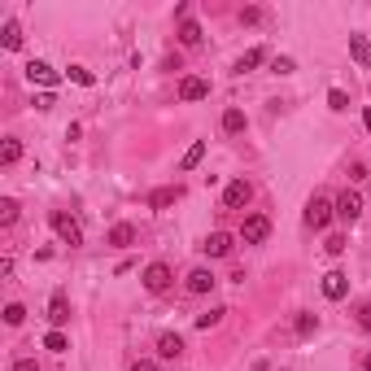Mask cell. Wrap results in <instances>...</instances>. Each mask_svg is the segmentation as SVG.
Returning <instances> with one entry per match:
<instances>
[{
  "label": "cell",
  "mask_w": 371,
  "mask_h": 371,
  "mask_svg": "<svg viewBox=\"0 0 371 371\" xmlns=\"http://www.w3.org/2000/svg\"><path fill=\"white\" fill-rule=\"evenodd\" d=\"M179 354H184V337H179V332H162L158 337V358L162 363H175Z\"/></svg>",
  "instance_id": "7c38bea8"
},
{
  "label": "cell",
  "mask_w": 371,
  "mask_h": 371,
  "mask_svg": "<svg viewBox=\"0 0 371 371\" xmlns=\"http://www.w3.org/2000/svg\"><path fill=\"white\" fill-rule=\"evenodd\" d=\"M271 70H275V75H293L297 62H293V57H271Z\"/></svg>",
  "instance_id": "f546056e"
},
{
  "label": "cell",
  "mask_w": 371,
  "mask_h": 371,
  "mask_svg": "<svg viewBox=\"0 0 371 371\" xmlns=\"http://www.w3.org/2000/svg\"><path fill=\"white\" fill-rule=\"evenodd\" d=\"M350 179H354V184H363V179H367V166L354 162V166H350Z\"/></svg>",
  "instance_id": "8d00e7d4"
},
{
  "label": "cell",
  "mask_w": 371,
  "mask_h": 371,
  "mask_svg": "<svg viewBox=\"0 0 371 371\" xmlns=\"http://www.w3.org/2000/svg\"><path fill=\"white\" fill-rule=\"evenodd\" d=\"M363 371H371V350H367V358H363Z\"/></svg>",
  "instance_id": "ab89813d"
},
{
  "label": "cell",
  "mask_w": 371,
  "mask_h": 371,
  "mask_svg": "<svg viewBox=\"0 0 371 371\" xmlns=\"http://www.w3.org/2000/svg\"><path fill=\"white\" fill-rule=\"evenodd\" d=\"M245 127H249L245 110H223V136H241Z\"/></svg>",
  "instance_id": "d6986e66"
},
{
  "label": "cell",
  "mask_w": 371,
  "mask_h": 371,
  "mask_svg": "<svg viewBox=\"0 0 371 371\" xmlns=\"http://www.w3.org/2000/svg\"><path fill=\"white\" fill-rule=\"evenodd\" d=\"M337 219L350 223V227L363 219V193H358V188H345V193L337 197Z\"/></svg>",
  "instance_id": "8992f818"
},
{
  "label": "cell",
  "mask_w": 371,
  "mask_h": 371,
  "mask_svg": "<svg viewBox=\"0 0 371 371\" xmlns=\"http://www.w3.org/2000/svg\"><path fill=\"white\" fill-rule=\"evenodd\" d=\"M315 332H319V315H310V310H302V315H297V337H315Z\"/></svg>",
  "instance_id": "603a6c76"
},
{
  "label": "cell",
  "mask_w": 371,
  "mask_h": 371,
  "mask_svg": "<svg viewBox=\"0 0 371 371\" xmlns=\"http://www.w3.org/2000/svg\"><path fill=\"white\" fill-rule=\"evenodd\" d=\"M22 158V140L18 136H5V145H0V166H14Z\"/></svg>",
  "instance_id": "7402d4cb"
},
{
  "label": "cell",
  "mask_w": 371,
  "mask_h": 371,
  "mask_svg": "<svg viewBox=\"0 0 371 371\" xmlns=\"http://www.w3.org/2000/svg\"><path fill=\"white\" fill-rule=\"evenodd\" d=\"M9 371H40V363H35V358H18V363L9 367Z\"/></svg>",
  "instance_id": "d590c367"
},
{
  "label": "cell",
  "mask_w": 371,
  "mask_h": 371,
  "mask_svg": "<svg viewBox=\"0 0 371 371\" xmlns=\"http://www.w3.org/2000/svg\"><path fill=\"white\" fill-rule=\"evenodd\" d=\"M179 201V188H158V193H149V210H171Z\"/></svg>",
  "instance_id": "44dd1931"
},
{
  "label": "cell",
  "mask_w": 371,
  "mask_h": 371,
  "mask_svg": "<svg viewBox=\"0 0 371 371\" xmlns=\"http://www.w3.org/2000/svg\"><path fill=\"white\" fill-rule=\"evenodd\" d=\"M145 293H153V297H162V293H171V284H175V271L166 267V262H149L145 267Z\"/></svg>",
  "instance_id": "3957f363"
},
{
  "label": "cell",
  "mask_w": 371,
  "mask_h": 371,
  "mask_svg": "<svg viewBox=\"0 0 371 371\" xmlns=\"http://www.w3.org/2000/svg\"><path fill=\"white\" fill-rule=\"evenodd\" d=\"M66 75H70V83H79V88H92V83H97V75H92L88 66H70Z\"/></svg>",
  "instance_id": "83f0119b"
},
{
  "label": "cell",
  "mask_w": 371,
  "mask_h": 371,
  "mask_svg": "<svg viewBox=\"0 0 371 371\" xmlns=\"http://www.w3.org/2000/svg\"><path fill=\"white\" fill-rule=\"evenodd\" d=\"M262 62H267V53H262V49H249V53H241V57H236L232 75H249V70H254V66H262Z\"/></svg>",
  "instance_id": "ac0fdd59"
},
{
  "label": "cell",
  "mask_w": 371,
  "mask_h": 371,
  "mask_svg": "<svg viewBox=\"0 0 371 371\" xmlns=\"http://www.w3.org/2000/svg\"><path fill=\"white\" fill-rule=\"evenodd\" d=\"M0 44H5V53H18L22 49V22L9 18L5 27H0Z\"/></svg>",
  "instance_id": "2e32d148"
},
{
  "label": "cell",
  "mask_w": 371,
  "mask_h": 371,
  "mask_svg": "<svg viewBox=\"0 0 371 371\" xmlns=\"http://www.w3.org/2000/svg\"><path fill=\"white\" fill-rule=\"evenodd\" d=\"M206 97H210V79H201V75H184V79H179V101H184V105H197Z\"/></svg>",
  "instance_id": "52a82bcc"
},
{
  "label": "cell",
  "mask_w": 371,
  "mask_h": 371,
  "mask_svg": "<svg viewBox=\"0 0 371 371\" xmlns=\"http://www.w3.org/2000/svg\"><path fill=\"white\" fill-rule=\"evenodd\" d=\"M232 249H236L232 232H210L206 241H201V254H206V258H232Z\"/></svg>",
  "instance_id": "ba28073f"
},
{
  "label": "cell",
  "mask_w": 371,
  "mask_h": 371,
  "mask_svg": "<svg viewBox=\"0 0 371 371\" xmlns=\"http://www.w3.org/2000/svg\"><path fill=\"white\" fill-rule=\"evenodd\" d=\"M27 79H31V83H40L44 92H53L57 83H62V75H57L49 62H27Z\"/></svg>",
  "instance_id": "30bf717a"
},
{
  "label": "cell",
  "mask_w": 371,
  "mask_h": 371,
  "mask_svg": "<svg viewBox=\"0 0 371 371\" xmlns=\"http://www.w3.org/2000/svg\"><path fill=\"white\" fill-rule=\"evenodd\" d=\"M323 249H328L332 258H341L345 254V236H328V245H323Z\"/></svg>",
  "instance_id": "1f68e13d"
},
{
  "label": "cell",
  "mask_w": 371,
  "mask_h": 371,
  "mask_svg": "<svg viewBox=\"0 0 371 371\" xmlns=\"http://www.w3.org/2000/svg\"><path fill=\"white\" fill-rule=\"evenodd\" d=\"M14 223H18V201L0 197V227H14Z\"/></svg>",
  "instance_id": "cb8c5ba5"
},
{
  "label": "cell",
  "mask_w": 371,
  "mask_h": 371,
  "mask_svg": "<svg viewBox=\"0 0 371 371\" xmlns=\"http://www.w3.org/2000/svg\"><path fill=\"white\" fill-rule=\"evenodd\" d=\"M363 127H367V131H371V110H363Z\"/></svg>",
  "instance_id": "f35d334b"
},
{
  "label": "cell",
  "mask_w": 371,
  "mask_h": 371,
  "mask_svg": "<svg viewBox=\"0 0 371 371\" xmlns=\"http://www.w3.org/2000/svg\"><path fill=\"white\" fill-rule=\"evenodd\" d=\"M358 328H363V332H371V302H363V306H358Z\"/></svg>",
  "instance_id": "d6a6232c"
},
{
  "label": "cell",
  "mask_w": 371,
  "mask_h": 371,
  "mask_svg": "<svg viewBox=\"0 0 371 371\" xmlns=\"http://www.w3.org/2000/svg\"><path fill=\"white\" fill-rule=\"evenodd\" d=\"M249 201H254V184L249 179H232V184L223 188V210H249Z\"/></svg>",
  "instance_id": "5b68a950"
},
{
  "label": "cell",
  "mask_w": 371,
  "mask_h": 371,
  "mask_svg": "<svg viewBox=\"0 0 371 371\" xmlns=\"http://www.w3.org/2000/svg\"><path fill=\"white\" fill-rule=\"evenodd\" d=\"M0 275H5V280H14V258H9V254L0 258Z\"/></svg>",
  "instance_id": "74e56055"
},
{
  "label": "cell",
  "mask_w": 371,
  "mask_h": 371,
  "mask_svg": "<svg viewBox=\"0 0 371 371\" xmlns=\"http://www.w3.org/2000/svg\"><path fill=\"white\" fill-rule=\"evenodd\" d=\"M319 289H323V297H328V302H341V297L350 293V275H345V271H328Z\"/></svg>",
  "instance_id": "8fae6325"
},
{
  "label": "cell",
  "mask_w": 371,
  "mask_h": 371,
  "mask_svg": "<svg viewBox=\"0 0 371 371\" xmlns=\"http://www.w3.org/2000/svg\"><path fill=\"white\" fill-rule=\"evenodd\" d=\"M201 40H206L201 22H193V18H184V22H179V44H184V49H201Z\"/></svg>",
  "instance_id": "9a60e30c"
},
{
  "label": "cell",
  "mask_w": 371,
  "mask_h": 371,
  "mask_svg": "<svg viewBox=\"0 0 371 371\" xmlns=\"http://www.w3.org/2000/svg\"><path fill=\"white\" fill-rule=\"evenodd\" d=\"M262 18H267V14H262V9L258 5H249V9H241V22H245V27H258V22Z\"/></svg>",
  "instance_id": "4dcf8cb0"
},
{
  "label": "cell",
  "mask_w": 371,
  "mask_h": 371,
  "mask_svg": "<svg viewBox=\"0 0 371 371\" xmlns=\"http://www.w3.org/2000/svg\"><path fill=\"white\" fill-rule=\"evenodd\" d=\"M302 219H306L310 232H323V227L337 219V201H332V197H323V193H315V197L306 201V214H302Z\"/></svg>",
  "instance_id": "6da1fadb"
},
{
  "label": "cell",
  "mask_w": 371,
  "mask_h": 371,
  "mask_svg": "<svg viewBox=\"0 0 371 371\" xmlns=\"http://www.w3.org/2000/svg\"><path fill=\"white\" fill-rule=\"evenodd\" d=\"M223 315H227V310H223V306H214V310H206V315H197V328H201V332L219 328V323H223Z\"/></svg>",
  "instance_id": "d4e9b609"
},
{
  "label": "cell",
  "mask_w": 371,
  "mask_h": 371,
  "mask_svg": "<svg viewBox=\"0 0 371 371\" xmlns=\"http://www.w3.org/2000/svg\"><path fill=\"white\" fill-rule=\"evenodd\" d=\"M105 245H114V249H131V245H136V227H131V223H114V227H110V236H105Z\"/></svg>",
  "instance_id": "5bb4252c"
},
{
  "label": "cell",
  "mask_w": 371,
  "mask_h": 371,
  "mask_svg": "<svg viewBox=\"0 0 371 371\" xmlns=\"http://www.w3.org/2000/svg\"><path fill=\"white\" fill-rule=\"evenodd\" d=\"M328 105H332L337 114H345V110H350V97H345L341 88H332V92H328Z\"/></svg>",
  "instance_id": "f1b7e54d"
},
{
  "label": "cell",
  "mask_w": 371,
  "mask_h": 371,
  "mask_svg": "<svg viewBox=\"0 0 371 371\" xmlns=\"http://www.w3.org/2000/svg\"><path fill=\"white\" fill-rule=\"evenodd\" d=\"M214 284H219V275H214L210 267H193V271L184 275V289L193 293V297H206V293L214 289Z\"/></svg>",
  "instance_id": "9c48e42d"
},
{
  "label": "cell",
  "mask_w": 371,
  "mask_h": 371,
  "mask_svg": "<svg viewBox=\"0 0 371 371\" xmlns=\"http://www.w3.org/2000/svg\"><path fill=\"white\" fill-rule=\"evenodd\" d=\"M53 105H57L53 92H40V97H35V110H53Z\"/></svg>",
  "instance_id": "836d02e7"
},
{
  "label": "cell",
  "mask_w": 371,
  "mask_h": 371,
  "mask_svg": "<svg viewBox=\"0 0 371 371\" xmlns=\"http://www.w3.org/2000/svg\"><path fill=\"white\" fill-rule=\"evenodd\" d=\"M49 227L57 232V241H62V245H70V249H79V245H83V223L75 219V214L53 210V214H49Z\"/></svg>",
  "instance_id": "7a4b0ae2"
},
{
  "label": "cell",
  "mask_w": 371,
  "mask_h": 371,
  "mask_svg": "<svg viewBox=\"0 0 371 371\" xmlns=\"http://www.w3.org/2000/svg\"><path fill=\"white\" fill-rule=\"evenodd\" d=\"M201 158H206V140H193V145L184 149V158H179V171H197Z\"/></svg>",
  "instance_id": "e0dca14e"
},
{
  "label": "cell",
  "mask_w": 371,
  "mask_h": 371,
  "mask_svg": "<svg viewBox=\"0 0 371 371\" xmlns=\"http://www.w3.org/2000/svg\"><path fill=\"white\" fill-rule=\"evenodd\" d=\"M267 236H271V219H267V214H245V219H241V232H236V241L262 245Z\"/></svg>",
  "instance_id": "277c9868"
},
{
  "label": "cell",
  "mask_w": 371,
  "mask_h": 371,
  "mask_svg": "<svg viewBox=\"0 0 371 371\" xmlns=\"http://www.w3.org/2000/svg\"><path fill=\"white\" fill-rule=\"evenodd\" d=\"M280 371H284V367H280Z\"/></svg>",
  "instance_id": "60d3db41"
},
{
  "label": "cell",
  "mask_w": 371,
  "mask_h": 371,
  "mask_svg": "<svg viewBox=\"0 0 371 371\" xmlns=\"http://www.w3.org/2000/svg\"><path fill=\"white\" fill-rule=\"evenodd\" d=\"M350 57H354V62L358 66H371V44H367V35H350Z\"/></svg>",
  "instance_id": "ffe728a7"
},
{
  "label": "cell",
  "mask_w": 371,
  "mask_h": 371,
  "mask_svg": "<svg viewBox=\"0 0 371 371\" xmlns=\"http://www.w3.org/2000/svg\"><path fill=\"white\" fill-rule=\"evenodd\" d=\"M131 371H158V358H136Z\"/></svg>",
  "instance_id": "e575fe53"
},
{
  "label": "cell",
  "mask_w": 371,
  "mask_h": 371,
  "mask_svg": "<svg viewBox=\"0 0 371 371\" xmlns=\"http://www.w3.org/2000/svg\"><path fill=\"white\" fill-rule=\"evenodd\" d=\"M44 350H53V354H66L70 350V337H66V332H49V337H44Z\"/></svg>",
  "instance_id": "4316f807"
},
{
  "label": "cell",
  "mask_w": 371,
  "mask_h": 371,
  "mask_svg": "<svg viewBox=\"0 0 371 371\" xmlns=\"http://www.w3.org/2000/svg\"><path fill=\"white\" fill-rule=\"evenodd\" d=\"M5 323H9V328H22V323H27V306H22V302H9V306H5Z\"/></svg>",
  "instance_id": "484cf974"
},
{
  "label": "cell",
  "mask_w": 371,
  "mask_h": 371,
  "mask_svg": "<svg viewBox=\"0 0 371 371\" xmlns=\"http://www.w3.org/2000/svg\"><path fill=\"white\" fill-rule=\"evenodd\" d=\"M49 323L57 332H62V323H70V302H66V293H53L49 297Z\"/></svg>",
  "instance_id": "4fadbf2b"
}]
</instances>
